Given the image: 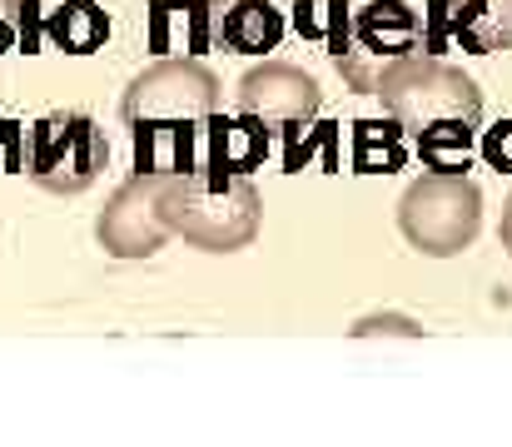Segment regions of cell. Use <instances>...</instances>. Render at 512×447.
<instances>
[{
  "mask_svg": "<svg viewBox=\"0 0 512 447\" xmlns=\"http://www.w3.org/2000/svg\"><path fill=\"white\" fill-rule=\"evenodd\" d=\"M398 130L418 140V154L438 174H463L468 169V145L483 120V90L473 75L438 55H408L383 70L373 90Z\"/></svg>",
  "mask_w": 512,
  "mask_h": 447,
  "instance_id": "1",
  "label": "cell"
},
{
  "mask_svg": "<svg viewBox=\"0 0 512 447\" xmlns=\"http://www.w3.org/2000/svg\"><path fill=\"white\" fill-rule=\"evenodd\" d=\"M160 219L170 234H184L209 254H234L259 234L264 204L249 174L184 169L160 179Z\"/></svg>",
  "mask_w": 512,
  "mask_h": 447,
  "instance_id": "2",
  "label": "cell"
},
{
  "mask_svg": "<svg viewBox=\"0 0 512 447\" xmlns=\"http://www.w3.org/2000/svg\"><path fill=\"white\" fill-rule=\"evenodd\" d=\"M329 10H334V25H329L334 65H339V75L358 95H373L388 65L418 55L423 20L403 0H368L353 15L343 5H329Z\"/></svg>",
  "mask_w": 512,
  "mask_h": 447,
  "instance_id": "3",
  "label": "cell"
},
{
  "mask_svg": "<svg viewBox=\"0 0 512 447\" xmlns=\"http://www.w3.org/2000/svg\"><path fill=\"white\" fill-rule=\"evenodd\" d=\"M398 229L403 239L428 259L463 254L483 229V189L468 174H423L398 199Z\"/></svg>",
  "mask_w": 512,
  "mask_h": 447,
  "instance_id": "4",
  "label": "cell"
},
{
  "mask_svg": "<svg viewBox=\"0 0 512 447\" xmlns=\"http://www.w3.org/2000/svg\"><path fill=\"white\" fill-rule=\"evenodd\" d=\"M105 164H110V140L80 110H55L30 130L25 169L45 194H85Z\"/></svg>",
  "mask_w": 512,
  "mask_h": 447,
  "instance_id": "5",
  "label": "cell"
},
{
  "mask_svg": "<svg viewBox=\"0 0 512 447\" xmlns=\"http://www.w3.org/2000/svg\"><path fill=\"white\" fill-rule=\"evenodd\" d=\"M219 110V75L199 60H155L140 70L120 100V115L145 130V125H194Z\"/></svg>",
  "mask_w": 512,
  "mask_h": 447,
  "instance_id": "6",
  "label": "cell"
},
{
  "mask_svg": "<svg viewBox=\"0 0 512 447\" xmlns=\"http://www.w3.org/2000/svg\"><path fill=\"white\" fill-rule=\"evenodd\" d=\"M160 179L165 174H135V179H125L110 194V204L95 219V234H100L105 254H115V259H150V254L165 249L170 229L160 219Z\"/></svg>",
  "mask_w": 512,
  "mask_h": 447,
  "instance_id": "7",
  "label": "cell"
},
{
  "mask_svg": "<svg viewBox=\"0 0 512 447\" xmlns=\"http://www.w3.org/2000/svg\"><path fill=\"white\" fill-rule=\"evenodd\" d=\"M234 105L244 120H259L264 130L269 125H309L324 110V90L309 70L284 65V60H264L239 80Z\"/></svg>",
  "mask_w": 512,
  "mask_h": 447,
  "instance_id": "8",
  "label": "cell"
},
{
  "mask_svg": "<svg viewBox=\"0 0 512 447\" xmlns=\"http://www.w3.org/2000/svg\"><path fill=\"white\" fill-rule=\"evenodd\" d=\"M199 15L209 40L239 55H264L284 40V15L274 0H199Z\"/></svg>",
  "mask_w": 512,
  "mask_h": 447,
  "instance_id": "9",
  "label": "cell"
},
{
  "mask_svg": "<svg viewBox=\"0 0 512 447\" xmlns=\"http://www.w3.org/2000/svg\"><path fill=\"white\" fill-rule=\"evenodd\" d=\"M443 20L473 55L512 50V0H443Z\"/></svg>",
  "mask_w": 512,
  "mask_h": 447,
  "instance_id": "10",
  "label": "cell"
},
{
  "mask_svg": "<svg viewBox=\"0 0 512 447\" xmlns=\"http://www.w3.org/2000/svg\"><path fill=\"white\" fill-rule=\"evenodd\" d=\"M269 149V130L259 120H214L209 115V164L204 169H219V174H249Z\"/></svg>",
  "mask_w": 512,
  "mask_h": 447,
  "instance_id": "11",
  "label": "cell"
},
{
  "mask_svg": "<svg viewBox=\"0 0 512 447\" xmlns=\"http://www.w3.org/2000/svg\"><path fill=\"white\" fill-rule=\"evenodd\" d=\"M40 35H45L55 50H65V55H90V50L105 45V35H110V15H105L95 0H70V5H60V10L45 20Z\"/></svg>",
  "mask_w": 512,
  "mask_h": 447,
  "instance_id": "12",
  "label": "cell"
},
{
  "mask_svg": "<svg viewBox=\"0 0 512 447\" xmlns=\"http://www.w3.org/2000/svg\"><path fill=\"white\" fill-rule=\"evenodd\" d=\"M398 159H403V149H398V130L393 125H378V120H363L358 130H353V164H358V174H388V169H398Z\"/></svg>",
  "mask_w": 512,
  "mask_h": 447,
  "instance_id": "13",
  "label": "cell"
},
{
  "mask_svg": "<svg viewBox=\"0 0 512 447\" xmlns=\"http://www.w3.org/2000/svg\"><path fill=\"white\" fill-rule=\"evenodd\" d=\"M60 5H70V0H5V10H10V30L20 35V50H25V55H35V45L45 40L40 30H45V20H50Z\"/></svg>",
  "mask_w": 512,
  "mask_h": 447,
  "instance_id": "14",
  "label": "cell"
},
{
  "mask_svg": "<svg viewBox=\"0 0 512 447\" xmlns=\"http://www.w3.org/2000/svg\"><path fill=\"white\" fill-rule=\"evenodd\" d=\"M353 333H358V338H373V333H403V338H418L423 328H418L413 318H403V313H373V318H363Z\"/></svg>",
  "mask_w": 512,
  "mask_h": 447,
  "instance_id": "15",
  "label": "cell"
},
{
  "mask_svg": "<svg viewBox=\"0 0 512 447\" xmlns=\"http://www.w3.org/2000/svg\"><path fill=\"white\" fill-rule=\"evenodd\" d=\"M498 234H503V249L512 254V194H508V204H503V229Z\"/></svg>",
  "mask_w": 512,
  "mask_h": 447,
  "instance_id": "16",
  "label": "cell"
}]
</instances>
